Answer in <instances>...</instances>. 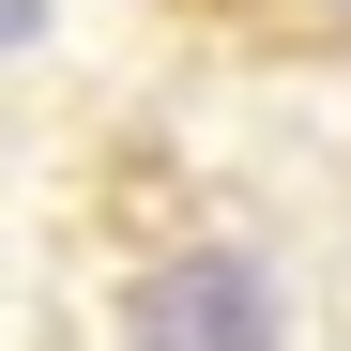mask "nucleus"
I'll return each instance as SVG.
<instances>
[{"label":"nucleus","mask_w":351,"mask_h":351,"mask_svg":"<svg viewBox=\"0 0 351 351\" xmlns=\"http://www.w3.org/2000/svg\"><path fill=\"white\" fill-rule=\"evenodd\" d=\"M123 336H138V351H275V290H260L245 245H184V260L138 275Z\"/></svg>","instance_id":"nucleus-1"},{"label":"nucleus","mask_w":351,"mask_h":351,"mask_svg":"<svg viewBox=\"0 0 351 351\" xmlns=\"http://www.w3.org/2000/svg\"><path fill=\"white\" fill-rule=\"evenodd\" d=\"M31 31H46V0H0V46H31Z\"/></svg>","instance_id":"nucleus-2"}]
</instances>
